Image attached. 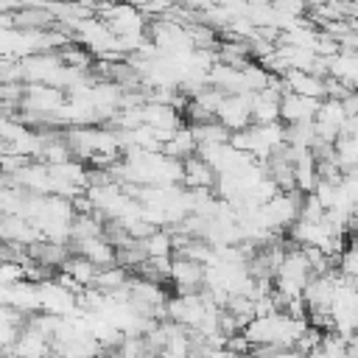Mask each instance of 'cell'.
<instances>
[{"mask_svg":"<svg viewBox=\"0 0 358 358\" xmlns=\"http://www.w3.org/2000/svg\"><path fill=\"white\" fill-rule=\"evenodd\" d=\"M210 294L207 291H193V294H173L165 302V316L187 330H196L201 316L207 313Z\"/></svg>","mask_w":358,"mask_h":358,"instance_id":"6da1fadb","label":"cell"},{"mask_svg":"<svg viewBox=\"0 0 358 358\" xmlns=\"http://www.w3.org/2000/svg\"><path fill=\"white\" fill-rule=\"evenodd\" d=\"M204 271H207L204 263L173 252V257H171V282L176 285V294L204 291Z\"/></svg>","mask_w":358,"mask_h":358,"instance_id":"7a4b0ae2","label":"cell"},{"mask_svg":"<svg viewBox=\"0 0 358 358\" xmlns=\"http://www.w3.org/2000/svg\"><path fill=\"white\" fill-rule=\"evenodd\" d=\"M215 120H221L229 131H241L252 126V92H232L215 109Z\"/></svg>","mask_w":358,"mask_h":358,"instance_id":"3957f363","label":"cell"},{"mask_svg":"<svg viewBox=\"0 0 358 358\" xmlns=\"http://www.w3.org/2000/svg\"><path fill=\"white\" fill-rule=\"evenodd\" d=\"M319 103H322L319 98H308V95H296V92L285 90L282 98H280V120H285V123L313 120Z\"/></svg>","mask_w":358,"mask_h":358,"instance_id":"277c9868","label":"cell"},{"mask_svg":"<svg viewBox=\"0 0 358 358\" xmlns=\"http://www.w3.org/2000/svg\"><path fill=\"white\" fill-rule=\"evenodd\" d=\"M143 120H145V126H151L157 131H176L182 126H187L182 109H176L171 103H157V101H148L143 106Z\"/></svg>","mask_w":358,"mask_h":358,"instance_id":"5b68a950","label":"cell"},{"mask_svg":"<svg viewBox=\"0 0 358 358\" xmlns=\"http://www.w3.org/2000/svg\"><path fill=\"white\" fill-rule=\"evenodd\" d=\"M70 252L84 255V257L92 260L98 268L115 266V246H112L103 235H92V238H84V241H73V243H70Z\"/></svg>","mask_w":358,"mask_h":358,"instance_id":"8992f818","label":"cell"},{"mask_svg":"<svg viewBox=\"0 0 358 358\" xmlns=\"http://www.w3.org/2000/svg\"><path fill=\"white\" fill-rule=\"evenodd\" d=\"M285 90L296 92V95H308V98H324V76L316 73H305V70H285L282 73Z\"/></svg>","mask_w":358,"mask_h":358,"instance_id":"52a82bcc","label":"cell"},{"mask_svg":"<svg viewBox=\"0 0 358 358\" xmlns=\"http://www.w3.org/2000/svg\"><path fill=\"white\" fill-rule=\"evenodd\" d=\"M182 185L185 187H213L215 185V179H218V173L213 171V165L201 157V154H193V157H187L185 162H182Z\"/></svg>","mask_w":358,"mask_h":358,"instance_id":"ba28073f","label":"cell"},{"mask_svg":"<svg viewBox=\"0 0 358 358\" xmlns=\"http://www.w3.org/2000/svg\"><path fill=\"white\" fill-rule=\"evenodd\" d=\"M162 154H168V157H173V159H187V157H193V154H199V140H196V134L190 131V126H182V129H176L168 140H165V145H162Z\"/></svg>","mask_w":358,"mask_h":358,"instance_id":"9c48e42d","label":"cell"},{"mask_svg":"<svg viewBox=\"0 0 358 358\" xmlns=\"http://www.w3.org/2000/svg\"><path fill=\"white\" fill-rule=\"evenodd\" d=\"M59 271H64V274H67L70 280H76L81 288H90V285L95 282V277H98V271H101V268H98L92 260H87L84 255H76V252H73V255L62 263V268H59Z\"/></svg>","mask_w":358,"mask_h":358,"instance_id":"30bf717a","label":"cell"},{"mask_svg":"<svg viewBox=\"0 0 358 358\" xmlns=\"http://www.w3.org/2000/svg\"><path fill=\"white\" fill-rule=\"evenodd\" d=\"M129 280H131V271L115 263V266H106V268L98 271L92 288H98L101 294H123L126 285H129Z\"/></svg>","mask_w":358,"mask_h":358,"instance_id":"8fae6325","label":"cell"},{"mask_svg":"<svg viewBox=\"0 0 358 358\" xmlns=\"http://www.w3.org/2000/svg\"><path fill=\"white\" fill-rule=\"evenodd\" d=\"M140 243H143V249H145L148 257H173V235H171L168 227H157Z\"/></svg>","mask_w":358,"mask_h":358,"instance_id":"7c38bea8","label":"cell"},{"mask_svg":"<svg viewBox=\"0 0 358 358\" xmlns=\"http://www.w3.org/2000/svg\"><path fill=\"white\" fill-rule=\"evenodd\" d=\"M190 131L196 134V140H199V145H204V143H227L229 140V129L221 123V120H201V123H190Z\"/></svg>","mask_w":358,"mask_h":358,"instance_id":"4fadbf2b","label":"cell"},{"mask_svg":"<svg viewBox=\"0 0 358 358\" xmlns=\"http://www.w3.org/2000/svg\"><path fill=\"white\" fill-rule=\"evenodd\" d=\"M308 358H350L347 338H344V336H338L336 330H330V333H324V336H322L319 347H316Z\"/></svg>","mask_w":358,"mask_h":358,"instance_id":"5bb4252c","label":"cell"}]
</instances>
